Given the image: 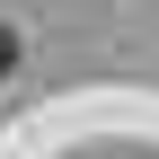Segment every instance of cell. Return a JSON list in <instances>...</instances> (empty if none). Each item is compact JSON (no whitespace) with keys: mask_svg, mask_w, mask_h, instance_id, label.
I'll list each match as a JSON object with an SVG mask.
<instances>
[{"mask_svg":"<svg viewBox=\"0 0 159 159\" xmlns=\"http://www.w3.org/2000/svg\"><path fill=\"white\" fill-rule=\"evenodd\" d=\"M18 71V27H0V80Z\"/></svg>","mask_w":159,"mask_h":159,"instance_id":"cell-1","label":"cell"}]
</instances>
